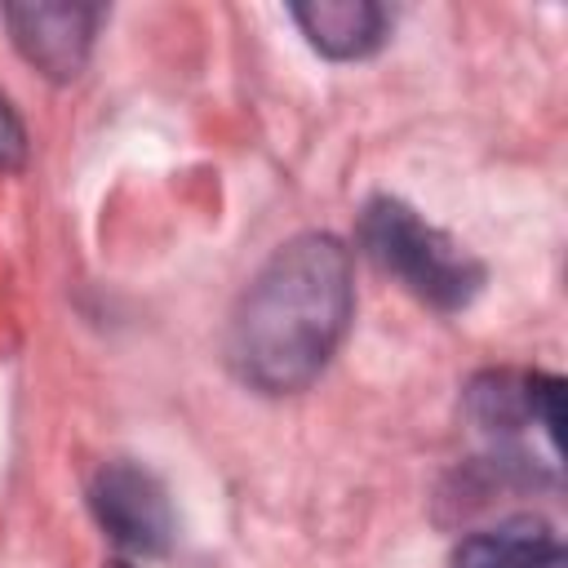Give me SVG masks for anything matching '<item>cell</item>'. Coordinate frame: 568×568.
<instances>
[{"instance_id":"obj_1","label":"cell","mask_w":568,"mask_h":568,"mask_svg":"<svg viewBox=\"0 0 568 568\" xmlns=\"http://www.w3.org/2000/svg\"><path fill=\"white\" fill-rule=\"evenodd\" d=\"M351 315V248L333 231H302L244 284L226 324V364L257 395H297L328 368Z\"/></svg>"},{"instance_id":"obj_2","label":"cell","mask_w":568,"mask_h":568,"mask_svg":"<svg viewBox=\"0 0 568 568\" xmlns=\"http://www.w3.org/2000/svg\"><path fill=\"white\" fill-rule=\"evenodd\" d=\"M359 244L377 271L399 280V288L439 315H457L484 293V262L395 195H373L364 204Z\"/></svg>"},{"instance_id":"obj_3","label":"cell","mask_w":568,"mask_h":568,"mask_svg":"<svg viewBox=\"0 0 568 568\" xmlns=\"http://www.w3.org/2000/svg\"><path fill=\"white\" fill-rule=\"evenodd\" d=\"M89 510L98 519V528L124 550V555H142V559H155V555H169L173 537H178V524H173V506H169V493L164 484L138 466V462H102L93 475H89Z\"/></svg>"},{"instance_id":"obj_4","label":"cell","mask_w":568,"mask_h":568,"mask_svg":"<svg viewBox=\"0 0 568 568\" xmlns=\"http://www.w3.org/2000/svg\"><path fill=\"white\" fill-rule=\"evenodd\" d=\"M466 417L493 435L515 439L519 430H541L550 457L564 453V377L559 373H515V368H484L466 382Z\"/></svg>"},{"instance_id":"obj_5","label":"cell","mask_w":568,"mask_h":568,"mask_svg":"<svg viewBox=\"0 0 568 568\" xmlns=\"http://www.w3.org/2000/svg\"><path fill=\"white\" fill-rule=\"evenodd\" d=\"M0 22L9 27L13 49L27 67H36L53 84H71L93 53V36L102 27L98 4H4Z\"/></svg>"},{"instance_id":"obj_6","label":"cell","mask_w":568,"mask_h":568,"mask_svg":"<svg viewBox=\"0 0 568 568\" xmlns=\"http://www.w3.org/2000/svg\"><path fill=\"white\" fill-rule=\"evenodd\" d=\"M288 18L306 36V44L333 62L373 58L390 31V13L373 0H311V4H293Z\"/></svg>"},{"instance_id":"obj_7","label":"cell","mask_w":568,"mask_h":568,"mask_svg":"<svg viewBox=\"0 0 568 568\" xmlns=\"http://www.w3.org/2000/svg\"><path fill=\"white\" fill-rule=\"evenodd\" d=\"M448 568H568V550L546 519L515 515L462 537Z\"/></svg>"},{"instance_id":"obj_8","label":"cell","mask_w":568,"mask_h":568,"mask_svg":"<svg viewBox=\"0 0 568 568\" xmlns=\"http://www.w3.org/2000/svg\"><path fill=\"white\" fill-rule=\"evenodd\" d=\"M22 164H27V129L9 106V98L0 93V173H18Z\"/></svg>"},{"instance_id":"obj_9","label":"cell","mask_w":568,"mask_h":568,"mask_svg":"<svg viewBox=\"0 0 568 568\" xmlns=\"http://www.w3.org/2000/svg\"><path fill=\"white\" fill-rule=\"evenodd\" d=\"M102 568H133V564H124V559H106Z\"/></svg>"}]
</instances>
